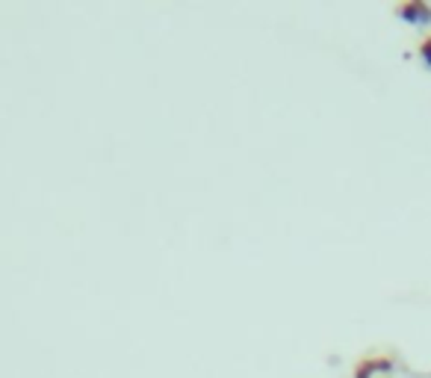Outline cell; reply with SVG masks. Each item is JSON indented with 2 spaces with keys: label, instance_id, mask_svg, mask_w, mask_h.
<instances>
[{
  "label": "cell",
  "instance_id": "6da1fadb",
  "mask_svg": "<svg viewBox=\"0 0 431 378\" xmlns=\"http://www.w3.org/2000/svg\"><path fill=\"white\" fill-rule=\"evenodd\" d=\"M396 15L408 24H431V6L423 0H408V4L396 6Z\"/></svg>",
  "mask_w": 431,
  "mask_h": 378
},
{
  "label": "cell",
  "instance_id": "7a4b0ae2",
  "mask_svg": "<svg viewBox=\"0 0 431 378\" xmlns=\"http://www.w3.org/2000/svg\"><path fill=\"white\" fill-rule=\"evenodd\" d=\"M393 370V358L378 355V358H364L354 367V378H372L376 372H390Z\"/></svg>",
  "mask_w": 431,
  "mask_h": 378
},
{
  "label": "cell",
  "instance_id": "3957f363",
  "mask_svg": "<svg viewBox=\"0 0 431 378\" xmlns=\"http://www.w3.org/2000/svg\"><path fill=\"white\" fill-rule=\"evenodd\" d=\"M420 57H423V62L431 68V33H428V36L420 41Z\"/></svg>",
  "mask_w": 431,
  "mask_h": 378
}]
</instances>
